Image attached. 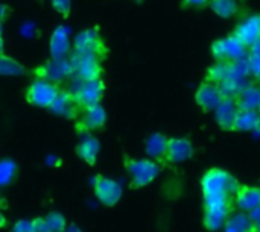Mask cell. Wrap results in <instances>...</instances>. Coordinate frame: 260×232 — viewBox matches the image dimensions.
I'll return each mask as SVG.
<instances>
[{"label": "cell", "instance_id": "cell-3", "mask_svg": "<svg viewBox=\"0 0 260 232\" xmlns=\"http://www.w3.org/2000/svg\"><path fill=\"white\" fill-rule=\"evenodd\" d=\"M210 53L216 62H239L247 59L248 47L230 33L215 40L210 46Z\"/></svg>", "mask_w": 260, "mask_h": 232}, {"label": "cell", "instance_id": "cell-27", "mask_svg": "<svg viewBox=\"0 0 260 232\" xmlns=\"http://www.w3.org/2000/svg\"><path fill=\"white\" fill-rule=\"evenodd\" d=\"M44 220H46L50 232H64L69 225L66 220V216L61 214L59 211H50L49 214L44 216Z\"/></svg>", "mask_w": 260, "mask_h": 232}, {"label": "cell", "instance_id": "cell-39", "mask_svg": "<svg viewBox=\"0 0 260 232\" xmlns=\"http://www.w3.org/2000/svg\"><path fill=\"white\" fill-rule=\"evenodd\" d=\"M257 112L260 114V99H259V103H257Z\"/></svg>", "mask_w": 260, "mask_h": 232}, {"label": "cell", "instance_id": "cell-18", "mask_svg": "<svg viewBox=\"0 0 260 232\" xmlns=\"http://www.w3.org/2000/svg\"><path fill=\"white\" fill-rule=\"evenodd\" d=\"M235 207L242 213H251L260 207V187L241 184L235 195Z\"/></svg>", "mask_w": 260, "mask_h": 232}, {"label": "cell", "instance_id": "cell-30", "mask_svg": "<svg viewBox=\"0 0 260 232\" xmlns=\"http://www.w3.org/2000/svg\"><path fill=\"white\" fill-rule=\"evenodd\" d=\"M11 232H32V223L30 220H17L12 226Z\"/></svg>", "mask_w": 260, "mask_h": 232}, {"label": "cell", "instance_id": "cell-2", "mask_svg": "<svg viewBox=\"0 0 260 232\" xmlns=\"http://www.w3.org/2000/svg\"><path fill=\"white\" fill-rule=\"evenodd\" d=\"M123 167L128 173L129 187L133 190H140L152 184L161 173L160 163L151 158H133L123 157Z\"/></svg>", "mask_w": 260, "mask_h": 232}, {"label": "cell", "instance_id": "cell-10", "mask_svg": "<svg viewBox=\"0 0 260 232\" xmlns=\"http://www.w3.org/2000/svg\"><path fill=\"white\" fill-rule=\"evenodd\" d=\"M47 111L50 114L66 119V120H76L81 115L82 108L79 106L73 90L61 88L59 93L56 94V97L53 99V102L50 103V106L47 108Z\"/></svg>", "mask_w": 260, "mask_h": 232}, {"label": "cell", "instance_id": "cell-11", "mask_svg": "<svg viewBox=\"0 0 260 232\" xmlns=\"http://www.w3.org/2000/svg\"><path fill=\"white\" fill-rule=\"evenodd\" d=\"M75 97L82 109L90 108L93 105H98L102 102L104 94H105V81L102 78L99 79H91V81H82L73 90Z\"/></svg>", "mask_w": 260, "mask_h": 232}, {"label": "cell", "instance_id": "cell-14", "mask_svg": "<svg viewBox=\"0 0 260 232\" xmlns=\"http://www.w3.org/2000/svg\"><path fill=\"white\" fill-rule=\"evenodd\" d=\"M239 41H242L248 49L260 43V14H253L245 17L241 23L236 24L232 32Z\"/></svg>", "mask_w": 260, "mask_h": 232}, {"label": "cell", "instance_id": "cell-38", "mask_svg": "<svg viewBox=\"0 0 260 232\" xmlns=\"http://www.w3.org/2000/svg\"><path fill=\"white\" fill-rule=\"evenodd\" d=\"M3 35V24H0V36Z\"/></svg>", "mask_w": 260, "mask_h": 232}, {"label": "cell", "instance_id": "cell-28", "mask_svg": "<svg viewBox=\"0 0 260 232\" xmlns=\"http://www.w3.org/2000/svg\"><path fill=\"white\" fill-rule=\"evenodd\" d=\"M52 8L62 17V18H69L70 12H72V0H50Z\"/></svg>", "mask_w": 260, "mask_h": 232}, {"label": "cell", "instance_id": "cell-29", "mask_svg": "<svg viewBox=\"0 0 260 232\" xmlns=\"http://www.w3.org/2000/svg\"><path fill=\"white\" fill-rule=\"evenodd\" d=\"M30 223H32V232H50L46 220H44V216L32 219Z\"/></svg>", "mask_w": 260, "mask_h": 232}, {"label": "cell", "instance_id": "cell-24", "mask_svg": "<svg viewBox=\"0 0 260 232\" xmlns=\"http://www.w3.org/2000/svg\"><path fill=\"white\" fill-rule=\"evenodd\" d=\"M18 176V166L14 160H0V188L11 185Z\"/></svg>", "mask_w": 260, "mask_h": 232}, {"label": "cell", "instance_id": "cell-12", "mask_svg": "<svg viewBox=\"0 0 260 232\" xmlns=\"http://www.w3.org/2000/svg\"><path fill=\"white\" fill-rule=\"evenodd\" d=\"M222 99H224V93H222L221 87L218 84H213L209 81H204L203 84H200L195 91V102H197L198 108L207 114L213 112Z\"/></svg>", "mask_w": 260, "mask_h": 232}, {"label": "cell", "instance_id": "cell-32", "mask_svg": "<svg viewBox=\"0 0 260 232\" xmlns=\"http://www.w3.org/2000/svg\"><path fill=\"white\" fill-rule=\"evenodd\" d=\"M251 222H253V232H260V207L248 213Z\"/></svg>", "mask_w": 260, "mask_h": 232}, {"label": "cell", "instance_id": "cell-33", "mask_svg": "<svg viewBox=\"0 0 260 232\" xmlns=\"http://www.w3.org/2000/svg\"><path fill=\"white\" fill-rule=\"evenodd\" d=\"M12 9L8 3H0V24H5L8 17L11 15Z\"/></svg>", "mask_w": 260, "mask_h": 232}, {"label": "cell", "instance_id": "cell-13", "mask_svg": "<svg viewBox=\"0 0 260 232\" xmlns=\"http://www.w3.org/2000/svg\"><path fill=\"white\" fill-rule=\"evenodd\" d=\"M195 149L193 144L189 138L186 137H172L168 140V147H166V155H165V163L169 164H181L184 161H189L193 158Z\"/></svg>", "mask_w": 260, "mask_h": 232}, {"label": "cell", "instance_id": "cell-31", "mask_svg": "<svg viewBox=\"0 0 260 232\" xmlns=\"http://www.w3.org/2000/svg\"><path fill=\"white\" fill-rule=\"evenodd\" d=\"M181 5L184 8H192V9H203L209 5V0H181Z\"/></svg>", "mask_w": 260, "mask_h": 232}, {"label": "cell", "instance_id": "cell-19", "mask_svg": "<svg viewBox=\"0 0 260 232\" xmlns=\"http://www.w3.org/2000/svg\"><path fill=\"white\" fill-rule=\"evenodd\" d=\"M168 140H169V137H166L161 132L151 134L145 141V152H146L148 158H151L157 163H165Z\"/></svg>", "mask_w": 260, "mask_h": 232}, {"label": "cell", "instance_id": "cell-37", "mask_svg": "<svg viewBox=\"0 0 260 232\" xmlns=\"http://www.w3.org/2000/svg\"><path fill=\"white\" fill-rule=\"evenodd\" d=\"M3 204H5V201H3V198H2V195H0V208L3 207Z\"/></svg>", "mask_w": 260, "mask_h": 232}, {"label": "cell", "instance_id": "cell-20", "mask_svg": "<svg viewBox=\"0 0 260 232\" xmlns=\"http://www.w3.org/2000/svg\"><path fill=\"white\" fill-rule=\"evenodd\" d=\"M260 129V114L257 109H239L235 119L233 132H254Z\"/></svg>", "mask_w": 260, "mask_h": 232}, {"label": "cell", "instance_id": "cell-17", "mask_svg": "<svg viewBox=\"0 0 260 232\" xmlns=\"http://www.w3.org/2000/svg\"><path fill=\"white\" fill-rule=\"evenodd\" d=\"M101 152V143L93 134H81L76 144V155L87 166H94Z\"/></svg>", "mask_w": 260, "mask_h": 232}, {"label": "cell", "instance_id": "cell-22", "mask_svg": "<svg viewBox=\"0 0 260 232\" xmlns=\"http://www.w3.org/2000/svg\"><path fill=\"white\" fill-rule=\"evenodd\" d=\"M207 6L219 18H233L239 12V0H209Z\"/></svg>", "mask_w": 260, "mask_h": 232}, {"label": "cell", "instance_id": "cell-35", "mask_svg": "<svg viewBox=\"0 0 260 232\" xmlns=\"http://www.w3.org/2000/svg\"><path fill=\"white\" fill-rule=\"evenodd\" d=\"M64 232H84L79 226H76V225H67V228H66V231Z\"/></svg>", "mask_w": 260, "mask_h": 232}, {"label": "cell", "instance_id": "cell-4", "mask_svg": "<svg viewBox=\"0 0 260 232\" xmlns=\"http://www.w3.org/2000/svg\"><path fill=\"white\" fill-rule=\"evenodd\" d=\"M70 62H72L73 76L79 82L99 79L104 76V59L96 56V55L72 52L70 53Z\"/></svg>", "mask_w": 260, "mask_h": 232}, {"label": "cell", "instance_id": "cell-6", "mask_svg": "<svg viewBox=\"0 0 260 232\" xmlns=\"http://www.w3.org/2000/svg\"><path fill=\"white\" fill-rule=\"evenodd\" d=\"M59 90L61 87L58 84L44 79H34L24 90V100L30 106L47 109L59 93Z\"/></svg>", "mask_w": 260, "mask_h": 232}, {"label": "cell", "instance_id": "cell-36", "mask_svg": "<svg viewBox=\"0 0 260 232\" xmlns=\"http://www.w3.org/2000/svg\"><path fill=\"white\" fill-rule=\"evenodd\" d=\"M5 53V41H3V36H0V55Z\"/></svg>", "mask_w": 260, "mask_h": 232}, {"label": "cell", "instance_id": "cell-8", "mask_svg": "<svg viewBox=\"0 0 260 232\" xmlns=\"http://www.w3.org/2000/svg\"><path fill=\"white\" fill-rule=\"evenodd\" d=\"M30 73L34 74L35 79H44V81H50V82L59 85L61 82H64L73 76L70 56L64 58V59H52L50 58V61L40 64Z\"/></svg>", "mask_w": 260, "mask_h": 232}, {"label": "cell", "instance_id": "cell-16", "mask_svg": "<svg viewBox=\"0 0 260 232\" xmlns=\"http://www.w3.org/2000/svg\"><path fill=\"white\" fill-rule=\"evenodd\" d=\"M238 111H239V106H238L236 100L233 97L224 96L221 103L213 111L218 126L222 131H233V125H235V119H236Z\"/></svg>", "mask_w": 260, "mask_h": 232}, {"label": "cell", "instance_id": "cell-25", "mask_svg": "<svg viewBox=\"0 0 260 232\" xmlns=\"http://www.w3.org/2000/svg\"><path fill=\"white\" fill-rule=\"evenodd\" d=\"M224 228H229L235 232H253V222L248 216V213H238L232 214L229 220L225 222Z\"/></svg>", "mask_w": 260, "mask_h": 232}, {"label": "cell", "instance_id": "cell-34", "mask_svg": "<svg viewBox=\"0 0 260 232\" xmlns=\"http://www.w3.org/2000/svg\"><path fill=\"white\" fill-rule=\"evenodd\" d=\"M6 225H8V217L5 216V213H3L2 208H0V229L6 228Z\"/></svg>", "mask_w": 260, "mask_h": 232}, {"label": "cell", "instance_id": "cell-26", "mask_svg": "<svg viewBox=\"0 0 260 232\" xmlns=\"http://www.w3.org/2000/svg\"><path fill=\"white\" fill-rule=\"evenodd\" d=\"M247 65H248V71L250 74L260 82V43L248 49V55H247Z\"/></svg>", "mask_w": 260, "mask_h": 232}, {"label": "cell", "instance_id": "cell-21", "mask_svg": "<svg viewBox=\"0 0 260 232\" xmlns=\"http://www.w3.org/2000/svg\"><path fill=\"white\" fill-rule=\"evenodd\" d=\"M260 99V87L256 84H247L235 97L239 109H257Z\"/></svg>", "mask_w": 260, "mask_h": 232}, {"label": "cell", "instance_id": "cell-15", "mask_svg": "<svg viewBox=\"0 0 260 232\" xmlns=\"http://www.w3.org/2000/svg\"><path fill=\"white\" fill-rule=\"evenodd\" d=\"M49 52L52 59H64L72 53V41L70 32L67 26H56L49 38Z\"/></svg>", "mask_w": 260, "mask_h": 232}, {"label": "cell", "instance_id": "cell-23", "mask_svg": "<svg viewBox=\"0 0 260 232\" xmlns=\"http://www.w3.org/2000/svg\"><path fill=\"white\" fill-rule=\"evenodd\" d=\"M27 73V70L24 68V65L17 61L12 56H8L5 53L0 55V76H14V78H20L24 76Z\"/></svg>", "mask_w": 260, "mask_h": 232}, {"label": "cell", "instance_id": "cell-9", "mask_svg": "<svg viewBox=\"0 0 260 232\" xmlns=\"http://www.w3.org/2000/svg\"><path fill=\"white\" fill-rule=\"evenodd\" d=\"M75 122L76 134H94L98 131H102L107 125V111L101 103H98L82 109L81 115Z\"/></svg>", "mask_w": 260, "mask_h": 232}, {"label": "cell", "instance_id": "cell-5", "mask_svg": "<svg viewBox=\"0 0 260 232\" xmlns=\"http://www.w3.org/2000/svg\"><path fill=\"white\" fill-rule=\"evenodd\" d=\"M72 52L96 55L105 61L108 58L110 49H108L107 43L104 41V38L99 32V27H88V29L81 30L75 36Z\"/></svg>", "mask_w": 260, "mask_h": 232}, {"label": "cell", "instance_id": "cell-7", "mask_svg": "<svg viewBox=\"0 0 260 232\" xmlns=\"http://www.w3.org/2000/svg\"><path fill=\"white\" fill-rule=\"evenodd\" d=\"M91 187H93V193H94V198L98 199V202L107 208L116 207L123 196L122 185L116 179L107 178L101 173L93 176Z\"/></svg>", "mask_w": 260, "mask_h": 232}, {"label": "cell", "instance_id": "cell-1", "mask_svg": "<svg viewBox=\"0 0 260 232\" xmlns=\"http://www.w3.org/2000/svg\"><path fill=\"white\" fill-rule=\"evenodd\" d=\"M200 184L204 205V228L210 232L219 231L235 213V195L241 184L232 173L219 167L209 169Z\"/></svg>", "mask_w": 260, "mask_h": 232}]
</instances>
